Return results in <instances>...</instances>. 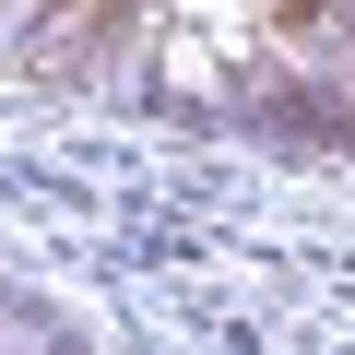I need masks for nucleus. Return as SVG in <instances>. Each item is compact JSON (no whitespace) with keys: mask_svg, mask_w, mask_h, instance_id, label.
I'll use <instances>...</instances> for the list:
<instances>
[{"mask_svg":"<svg viewBox=\"0 0 355 355\" xmlns=\"http://www.w3.org/2000/svg\"><path fill=\"white\" fill-rule=\"evenodd\" d=\"M0 355H83V331L60 308H24V296H0Z\"/></svg>","mask_w":355,"mask_h":355,"instance_id":"1","label":"nucleus"}]
</instances>
